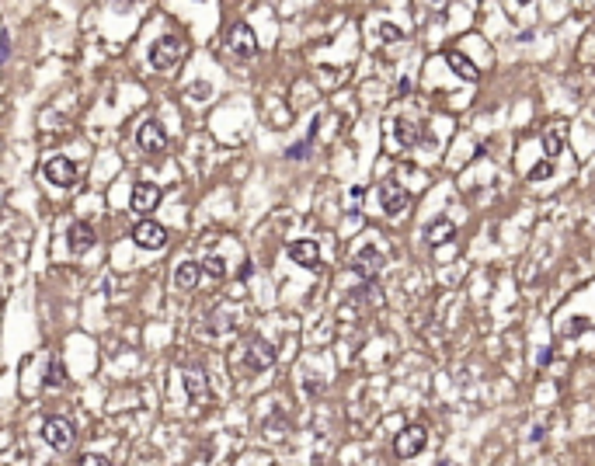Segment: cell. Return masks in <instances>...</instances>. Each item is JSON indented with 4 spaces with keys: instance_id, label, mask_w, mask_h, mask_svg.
I'll return each mask as SVG.
<instances>
[{
    "instance_id": "1",
    "label": "cell",
    "mask_w": 595,
    "mask_h": 466,
    "mask_svg": "<svg viewBox=\"0 0 595 466\" xmlns=\"http://www.w3.org/2000/svg\"><path fill=\"white\" fill-rule=\"evenodd\" d=\"M181 59H185V42L174 39V35H164L161 42L150 45V66L154 70H174Z\"/></svg>"
},
{
    "instance_id": "2",
    "label": "cell",
    "mask_w": 595,
    "mask_h": 466,
    "mask_svg": "<svg viewBox=\"0 0 595 466\" xmlns=\"http://www.w3.org/2000/svg\"><path fill=\"white\" fill-rule=\"evenodd\" d=\"M226 49H230V56H237V59H255L258 56V39L248 21L230 25V32H226Z\"/></svg>"
},
{
    "instance_id": "3",
    "label": "cell",
    "mask_w": 595,
    "mask_h": 466,
    "mask_svg": "<svg viewBox=\"0 0 595 466\" xmlns=\"http://www.w3.org/2000/svg\"><path fill=\"white\" fill-rule=\"evenodd\" d=\"M132 240H136V247H143V251H164V247H168V230H164L161 223H154V219H143V223H136Z\"/></svg>"
},
{
    "instance_id": "4",
    "label": "cell",
    "mask_w": 595,
    "mask_h": 466,
    "mask_svg": "<svg viewBox=\"0 0 595 466\" xmlns=\"http://www.w3.org/2000/svg\"><path fill=\"white\" fill-rule=\"evenodd\" d=\"M42 438H45V445H52L56 453H67L77 435H74V424L67 421V418H49L42 424Z\"/></svg>"
},
{
    "instance_id": "5",
    "label": "cell",
    "mask_w": 595,
    "mask_h": 466,
    "mask_svg": "<svg viewBox=\"0 0 595 466\" xmlns=\"http://www.w3.org/2000/svg\"><path fill=\"white\" fill-rule=\"evenodd\" d=\"M428 442V431L422 424H411V428H404L397 438H393V453L400 456V460H411V456H418L422 449H425Z\"/></svg>"
},
{
    "instance_id": "6",
    "label": "cell",
    "mask_w": 595,
    "mask_h": 466,
    "mask_svg": "<svg viewBox=\"0 0 595 466\" xmlns=\"http://www.w3.org/2000/svg\"><path fill=\"white\" fill-rule=\"evenodd\" d=\"M380 202H383V209H386V216H404V212L411 209V195L397 181L380 185Z\"/></svg>"
},
{
    "instance_id": "7",
    "label": "cell",
    "mask_w": 595,
    "mask_h": 466,
    "mask_svg": "<svg viewBox=\"0 0 595 466\" xmlns=\"http://www.w3.org/2000/svg\"><path fill=\"white\" fill-rule=\"evenodd\" d=\"M136 139H139V146L146 150V153H161L164 146H168V132L161 122H154V119H146L143 126L136 129Z\"/></svg>"
},
{
    "instance_id": "8",
    "label": "cell",
    "mask_w": 595,
    "mask_h": 466,
    "mask_svg": "<svg viewBox=\"0 0 595 466\" xmlns=\"http://www.w3.org/2000/svg\"><path fill=\"white\" fill-rule=\"evenodd\" d=\"M45 177L52 181V185H59V188H67V185H74L77 181V168H74V161H67V157H52V161H45Z\"/></svg>"
},
{
    "instance_id": "9",
    "label": "cell",
    "mask_w": 595,
    "mask_h": 466,
    "mask_svg": "<svg viewBox=\"0 0 595 466\" xmlns=\"http://www.w3.org/2000/svg\"><path fill=\"white\" fill-rule=\"evenodd\" d=\"M272 362H275V348H272L268 341H265V338H251V341H248V366H251L255 373H258V369H268Z\"/></svg>"
},
{
    "instance_id": "10",
    "label": "cell",
    "mask_w": 595,
    "mask_h": 466,
    "mask_svg": "<svg viewBox=\"0 0 595 466\" xmlns=\"http://www.w3.org/2000/svg\"><path fill=\"white\" fill-rule=\"evenodd\" d=\"M157 202H161V185H146V181H139V185L132 188V209L136 212H154L157 209Z\"/></svg>"
},
{
    "instance_id": "11",
    "label": "cell",
    "mask_w": 595,
    "mask_h": 466,
    "mask_svg": "<svg viewBox=\"0 0 595 466\" xmlns=\"http://www.w3.org/2000/svg\"><path fill=\"white\" fill-rule=\"evenodd\" d=\"M442 56H446V63H449V70H453V74H460L463 81H477V77H480V74H477V66L470 63V59H467V56H463V52H460V49H446Z\"/></svg>"
},
{
    "instance_id": "12",
    "label": "cell",
    "mask_w": 595,
    "mask_h": 466,
    "mask_svg": "<svg viewBox=\"0 0 595 466\" xmlns=\"http://www.w3.org/2000/svg\"><path fill=\"white\" fill-rule=\"evenodd\" d=\"M67 240H70V251H74V255H84L87 247L94 244V230H91L87 223H74L70 233H67Z\"/></svg>"
},
{
    "instance_id": "13",
    "label": "cell",
    "mask_w": 595,
    "mask_h": 466,
    "mask_svg": "<svg viewBox=\"0 0 595 466\" xmlns=\"http://www.w3.org/2000/svg\"><path fill=\"white\" fill-rule=\"evenodd\" d=\"M380 264H383V255L376 247H362V255L355 257V272H359L362 279H373V275L380 272Z\"/></svg>"
},
{
    "instance_id": "14",
    "label": "cell",
    "mask_w": 595,
    "mask_h": 466,
    "mask_svg": "<svg viewBox=\"0 0 595 466\" xmlns=\"http://www.w3.org/2000/svg\"><path fill=\"white\" fill-rule=\"evenodd\" d=\"M289 257L299 261V264H317L320 261V247H317V240H293L289 244Z\"/></svg>"
},
{
    "instance_id": "15",
    "label": "cell",
    "mask_w": 595,
    "mask_h": 466,
    "mask_svg": "<svg viewBox=\"0 0 595 466\" xmlns=\"http://www.w3.org/2000/svg\"><path fill=\"white\" fill-rule=\"evenodd\" d=\"M199 275H202L199 261H185V264L174 268V286H178V289H192V286L199 282Z\"/></svg>"
},
{
    "instance_id": "16",
    "label": "cell",
    "mask_w": 595,
    "mask_h": 466,
    "mask_svg": "<svg viewBox=\"0 0 595 466\" xmlns=\"http://www.w3.org/2000/svg\"><path fill=\"white\" fill-rule=\"evenodd\" d=\"M425 237H428V244H432V247H439V244H446L449 237H456V226H453L449 219H439L435 226H428Z\"/></svg>"
},
{
    "instance_id": "17",
    "label": "cell",
    "mask_w": 595,
    "mask_h": 466,
    "mask_svg": "<svg viewBox=\"0 0 595 466\" xmlns=\"http://www.w3.org/2000/svg\"><path fill=\"white\" fill-rule=\"evenodd\" d=\"M543 146H547V157H557V153H560V146H564V126H560V122H553V126L547 129Z\"/></svg>"
},
{
    "instance_id": "18",
    "label": "cell",
    "mask_w": 595,
    "mask_h": 466,
    "mask_svg": "<svg viewBox=\"0 0 595 466\" xmlns=\"http://www.w3.org/2000/svg\"><path fill=\"white\" fill-rule=\"evenodd\" d=\"M185 390H188V397H192V400H206V397H209L206 380H202L199 373H188V376H185Z\"/></svg>"
},
{
    "instance_id": "19",
    "label": "cell",
    "mask_w": 595,
    "mask_h": 466,
    "mask_svg": "<svg viewBox=\"0 0 595 466\" xmlns=\"http://www.w3.org/2000/svg\"><path fill=\"white\" fill-rule=\"evenodd\" d=\"M199 268H206V272H209L213 279H223V275H226V264H223L219 257H206V261H202Z\"/></svg>"
},
{
    "instance_id": "20",
    "label": "cell",
    "mask_w": 595,
    "mask_h": 466,
    "mask_svg": "<svg viewBox=\"0 0 595 466\" xmlns=\"http://www.w3.org/2000/svg\"><path fill=\"white\" fill-rule=\"evenodd\" d=\"M550 174H553V164L550 161H540L536 168L529 170V181H543V177H550Z\"/></svg>"
},
{
    "instance_id": "21",
    "label": "cell",
    "mask_w": 595,
    "mask_h": 466,
    "mask_svg": "<svg viewBox=\"0 0 595 466\" xmlns=\"http://www.w3.org/2000/svg\"><path fill=\"white\" fill-rule=\"evenodd\" d=\"M59 383H63V362L52 359V366H49V386H59Z\"/></svg>"
},
{
    "instance_id": "22",
    "label": "cell",
    "mask_w": 595,
    "mask_h": 466,
    "mask_svg": "<svg viewBox=\"0 0 595 466\" xmlns=\"http://www.w3.org/2000/svg\"><path fill=\"white\" fill-rule=\"evenodd\" d=\"M77 466H112L105 456H94V453H87V456H81L77 460Z\"/></svg>"
},
{
    "instance_id": "23",
    "label": "cell",
    "mask_w": 595,
    "mask_h": 466,
    "mask_svg": "<svg viewBox=\"0 0 595 466\" xmlns=\"http://www.w3.org/2000/svg\"><path fill=\"white\" fill-rule=\"evenodd\" d=\"M397 139H400V143H415V132H411V126H408V122H397Z\"/></svg>"
},
{
    "instance_id": "24",
    "label": "cell",
    "mask_w": 595,
    "mask_h": 466,
    "mask_svg": "<svg viewBox=\"0 0 595 466\" xmlns=\"http://www.w3.org/2000/svg\"><path fill=\"white\" fill-rule=\"evenodd\" d=\"M306 153H310V139H306V143H296V146L289 150V157H296V161H303Z\"/></svg>"
},
{
    "instance_id": "25",
    "label": "cell",
    "mask_w": 595,
    "mask_h": 466,
    "mask_svg": "<svg viewBox=\"0 0 595 466\" xmlns=\"http://www.w3.org/2000/svg\"><path fill=\"white\" fill-rule=\"evenodd\" d=\"M383 35H386V39H400V32H397L393 25H383Z\"/></svg>"
},
{
    "instance_id": "26",
    "label": "cell",
    "mask_w": 595,
    "mask_h": 466,
    "mask_svg": "<svg viewBox=\"0 0 595 466\" xmlns=\"http://www.w3.org/2000/svg\"><path fill=\"white\" fill-rule=\"evenodd\" d=\"M7 49H11V45H7V35H0V63L7 59Z\"/></svg>"
}]
</instances>
